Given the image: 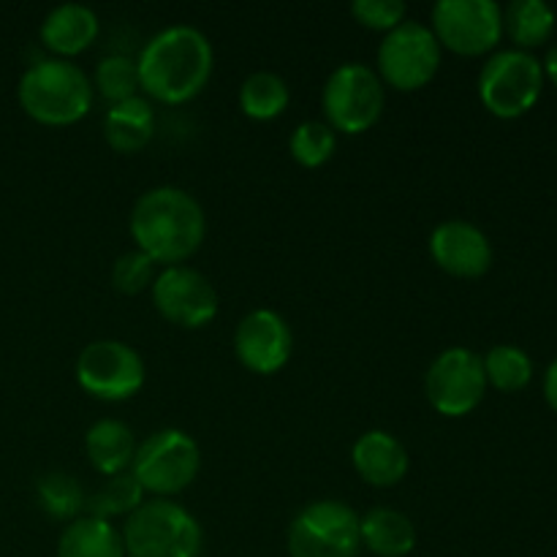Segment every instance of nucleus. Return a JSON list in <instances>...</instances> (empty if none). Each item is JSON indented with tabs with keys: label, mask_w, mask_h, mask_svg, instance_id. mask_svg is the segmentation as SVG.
<instances>
[{
	"label": "nucleus",
	"mask_w": 557,
	"mask_h": 557,
	"mask_svg": "<svg viewBox=\"0 0 557 557\" xmlns=\"http://www.w3.org/2000/svg\"><path fill=\"white\" fill-rule=\"evenodd\" d=\"M212 65L210 38L194 25L163 27L136 58L139 87L161 103H185L199 96L210 82Z\"/></svg>",
	"instance_id": "f257e3e1"
},
{
	"label": "nucleus",
	"mask_w": 557,
	"mask_h": 557,
	"mask_svg": "<svg viewBox=\"0 0 557 557\" xmlns=\"http://www.w3.org/2000/svg\"><path fill=\"white\" fill-rule=\"evenodd\" d=\"M128 226L136 250L150 256L156 264L174 267L201 248L207 218L188 190L158 185L136 199Z\"/></svg>",
	"instance_id": "f03ea898"
},
{
	"label": "nucleus",
	"mask_w": 557,
	"mask_h": 557,
	"mask_svg": "<svg viewBox=\"0 0 557 557\" xmlns=\"http://www.w3.org/2000/svg\"><path fill=\"white\" fill-rule=\"evenodd\" d=\"M22 109L44 125H71L92 107V82L74 60H38L16 87Z\"/></svg>",
	"instance_id": "7ed1b4c3"
},
{
	"label": "nucleus",
	"mask_w": 557,
	"mask_h": 557,
	"mask_svg": "<svg viewBox=\"0 0 557 557\" xmlns=\"http://www.w3.org/2000/svg\"><path fill=\"white\" fill-rule=\"evenodd\" d=\"M205 533L185 506L145 500L123 528L125 557H199Z\"/></svg>",
	"instance_id": "20e7f679"
},
{
	"label": "nucleus",
	"mask_w": 557,
	"mask_h": 557,
	"mask_svg": "<svg viewBox=\"0 0 557 557\" xmlns=\"http://www.w3.org/2000/svg\"><path fill=\"white\" fill-rule=\"evenodd\" d=\"M201 468V451L188 433L163 428L136 446L131 473L145 493L169 498L196 482Z\"/></svg>",
	"instance_id": "39448f33"
},
{
	"label": "nucleus",
	"mask_w": 557,
	"mask_h": 557,
	"mask_svg": "<svg viewBox=\"0 0 557 557\" xmlns=\"http://www.w3.org/2000/svg\"><path fill=\"white\" fill-rule=\"evenodd\" d=\"M544 87L542 60L522 49H500L479 74V98L500 120L522 117L536 107Z\"/></svg>",
	"instance_id": "423d86ee"
},
{
	"label": "nucleus",
	"mask_w": 557,
	"mask_h": 557,
	"mask_svg": "<svg viewBox=\"0 0 557 557\" xmlns=\"http://www.w3.org/2000/svg\"><path fill=\"white\" fill-rule=\"evenodd\" d=\"M384 82L370 65L343 63L326 76L321 90L326 125L348 136L364 134L379 123L384 112Z\"/></svg>",
	"instance_id": "0eeeda50"
},
{
	"label": "nucleus",
	"mask_w": 557,
	"mask_h": 557,
	"mask_svg": "<svg viewBox=\"0 0 557 557\" xmlns=\"http://www.w3.org/2000/svg\"><path fill=\"white\" fill-rule=\"evenodd\" d=\"M381 82L403 92L428 85L441 69V44L430 25L417 20H403L395 30L384 33L379 54Z\"/></svg>",
	"instance_id": "6e6552de"
},
{
	"label": "nucleus",
	"mask_w": 557,
	"mask_h": 557,
	"mask_svg": "<svg viewBox=\"0 0 557 557\" xmlns=\"http://www.w3.org/2000/svg\"><path fill=\"white\" fill-rule=\"evenodd\" d=\"M359 547V515L343 500L308 504L288 528L292 557H357Z\"/></svg>",
	"instance_id": "1a4fd4ad"
},
{
	"label": "nucleus",
	"mask_w": 557,
	"mask_h": 557,
	"mask_svg": "<svg viewBox=\"0 0 557 557\" xmlns=\"http://www.w3.org/2000/svg\"><path fill=\"white\" fill-rule=\"evenodd\" d=\"M145 379V359L123 341H92L76 359V384L96 400H131L141 392Z\"/></svg>",
	"instance_id": "9d476101"
},
{
	"label": "nucleus",
	"mask_w": 557,
	"mask_h": 557,
	"mask_svg": "<svg viewBox=\"0 0 557 557\" xmlns=\"http://www.w3.org/2000/svg\"><path fill=\"white\" fill-rule=\"evenodd\" d=\"M430 20L441 47L466 58L493 52L504 36V9L495 0H438Z\"/></svg>",
	"instance_id": "9b49d317"
},
{
	"label": "nucleus",
	"mask_w": 557,
	"mask_h": 557,
	"mask_svg": "<svg viewBox=\"0 0 557 557\" xmlns=\"http://www.w3.org/2000/svg\"><path fill=\"white\" fill-rule=\"evenodd\" d=\"M484 392H487L484 362L471 348H446L433 359L424 375V395L441 417H468L484 400Z\"/></svg>",
	"instance_id": "f8f14e48"
},
{
	"label": "nucleus",
	"mask_w": 557,
	"mask_h": 557,
	"mask_svg": "<svg viewBox=\"0 0 557 557\" xmlns=\"http://www.w3.org/2000/svg\"><path fill=\"white\" fill-rule=\"evenodd\" d=\"M152 305L172 324L201 330L218 315V292L199 270L174 264L152 281Z\"/></svg>",
	"instance_id": "ddd939ff"
},
{
	"label": "nucleus",
	"mask_w": 557,
	"mask_h": 557,
	"mask_svg": "<svg viewBox=\"0 0 557 557\" xmlns=\"http://www.w3.org/2000/svg\"><path fill=\"white\" fill-rule=\"evenodd\" d=\"M294 351L292 326L275 310H250L234 332V354L256 375H272L286 368Z\"/></svg>",
	"instance_id": "4468645a"
},
{
	"label": "nucleus",
	"mask_w": 557,
	"mask_h": 557,
	"mask_svg": "<svg viewBox=\"0 0 557 557\" xmlns=\"http://www.w3.org/2000/svg\"><path fill=\"white\" fill-rule=\"evenodd\" d=\"M430 256L444 272L455 277H482L493 267V245L473 223L451 218L430 234Z\"/></svg>",
	"instance_id": "2eb2a0df"
},
{
	"label": "nucleus",
	"mask_w": 557,
	"mask_h": 557,
	"mask_svg": "<svg viewBox=\"0 0 557 557\" xmlns=\"http://www.w3.org/2000/svg\"><path fill=\"white\" fill-rule=\"evenodd\" d=\"M351 462L362 482L373 487H395L406 479L411 466L406 446L386 430H368L359 435L351 449Z\"/></svg>",
	"instance_id": "dca6fc26"
},
{
	"label": "nucleus",
	"mask_w": 557,
	"mask_h": 557,
	"mask_svg": "<svg viewBox=\"0 0 557 557\" xmlns=\"http://www.w3.org/2000/svg\"><path fill=\"white\" fill-rule=\"evenodd\" d=\"M98 14L90 5L82 3H60L44 16L41 41L49 52L69 60L71 54H79L90 47L98 36Z\"/></svg>",
	"instance_id": "f3484780"
},
{
	"label": "nucleus",
	"mask_w": 557,
	"mask_h": 557,
	"mask_svg": "<svg viewBox=\"0 0 557 557\" xmlns=\"http://www.w3.org/2000/svg\"><path fill=\"white\" fill-rule=\"evenodd\" d=\"M152 134H156V112H152V103L141 96L112 103L103 117V139L114 152H123V156L145 150Z\"/></svg>",
	"instance_id": "a211bd4d"
},
{
	"label": "nucleus",
	"mask_w": 557,
	"mask_h": 557,
	"mask_svg": "<svg viewBox=\"0 0 557 557\" xmlns=\"http://www.w3.org/2000/svg\"><path fill=\"white\" fill-rule=\"evenodd\" d=\"M85 451L90 466L101 476H117L131 471V462L136 455L134 433L120 419H98L85 435Z\"/></svg>",
	"instance_id": "6ab92c4d"
},
{
	"label": "nucleus",
	"mask_w": 557,
	"mask_h": 557,
	"mask_svg": "<svg viewBox=\"0 0 557 557\" xmlns=\"http://www.w3.org/2000/svg\"><path fill=\"white\" fill-rule=\"evenodd\" d=\"M359 539L364 549L379 557H406L417 547V528L403 511L379 506L359 517Z\"/></svg>",
	"instance_id": "aec40b11"
},
{
	"label": "nucleus",
	"mask_w": 557,
	"mask_h": 557,
	"mask_svg": "<svg viewBox=\"0 0 557 557\" xmlns=\"http://www.w3.org/2000/svg\"><path fill=\"white\" fill-rule=\"evenodd\" d=\"M58 557H125L123 533L101 517H76L60 536Z\"/></svg>",
	"instance_id": "412c9836"
},
{
	"label": "nucleus",
	"mask_w": 557,
	"mask_h": 557,
	"mask_svg": "<svg viewBox=\"0 0 557 557\" xmlns=\"http://www.w3.org/2000/svg\"><path fill=\"white\" fill-rule=\"evenodd\" d=\"M504 30L522 52L536 49L553 36L555 11L544 0H515L504 11Z\"/></svg>",
	"instance_id": "4be33fe9"
},
{
	"label": "nucleus",
	"mask_w": 557,
	"mask_h": 557,
	"mask_svg": "<svg viewBox=\"0 0 557 557\" xmlns=\"http://www.w3.org/2000/svg\"><path fill=\"white\" fill-rule=\"evenodd\" d=\"M292 92L286 79L275 71H253L239 85V109L250 120H272L286 112Z\"/></svg>",
	"instance_id": "5701e85b"
},
{
	"label": "nucleus",
	"mask_w": 557,
	"mask_h": 557,
	"mask_svg": "<svg viewBox=\"0 0 557 557\" xmlns=\"http://www.w3.org/2000/svg\"><path fill=\"white\" fill-rule=\"evenodd\" d=\"M482 362L487 386H495L498 392H520L533 379V359L520 346H511V343L493 346L484 354Z\"/></svg>",
	"instance_id": "b1692460"
},
{
	"label": "nucleus",
	"mask_w": 557,
	"mask_h": 557,
	"mask_svg": "<svg viewBox=\"0 0 557 557\" xmlns=\"http://www.w3.org/2000/svg\"><path fill=\"white\" fill-rule=\"evenodd\" d=\"M36 498H38V506H41L52 520H71V522L79 517L82 506L87 504L82 484L76 482L71 473H63V471H52L47 473V476L38 479Z\"/></svg>",
	"instance_id": "393cba45"
},
{
	"label": "nucleus",
	"mask_w": 557,
	"mask_h": 557,
	"mask_svg": "<svg viewBox=\"0 0 557 557\" xmlns=\"http://www.w3.org/2000/svg\"><path fill=\"white\" fill-rule=\"evenodd\" d=\"M145 504V490L136 482L134 473L125 471L117 476H109L107 484L87 500V509L92 517H101V520H112V517L134 515L139 506Z\"/></svg>",
	"instance_id": "a878e982"
},
{
	"label": "nucleus",
	"mask_w": 557,
	"mask_h": 557,
	"mask_svg": "<svg viewBox=\"0 0 557 557\" xmlns=\"http://www.w3.org/2000/svg\"><path fill=\"white\" fill-rule=\"evenodd\" d=\"M337 150V134L321 120H305L292 131L288 152L299 166L315 169L330 161Z\"/></svg>",
	"instance_id": "bb28decb"
},
{
	"label": "nucleus",
	"mask_w": 557,
	"mask_h": 557,
	"mask_svg": "<svg viewBox=\"0 0 557 557\" xmlns=\"http://www.w3.org/2000/svg\"><path fill=\"white\" fill-rule=\"evenodd\" d=\"M92 90L101 92L109 103H120L134 98L136 92L141 90L136 60L125 58V54H107V58L96 65Z\"/></svg>",
	"instance_id": "cd10ccee"
},
{
	"label": "nucleus",
	"mask_w": 557,
	"mask_h": 557,
	"mask_svg": "<svg viewBox=\"0 0 557 557\" xmlns=\"http://www.w3.org/2000/svg\"><path fill=\"white\" fill-rule=\"evenodd\" d=\"M152 267L156 261L141 250H128L120 253L112 267V283L120 294H139L152 286Z\"/></svg>",
	"instance_id": "c85d7f7f"
},
{
	"label": "nucleus",
	"mask_w": 557,
	"mask_h": 557,
	"mask_svg": "<svg viewBox=\"0 0 557 557\" xmlns=\"http://www.w3.org/2000/svg\"><path fill=\"white\" fill-rule=\"evenodd\" d=\"M406 3L403 0H354L351 14L359 25L370 30H395L406 20Z\"/></svg>",
	"instance_id": "c756f323"
},
{
	"label": "nucleus",
	"mask_w": 557,
	"mask_h": 557,
	"mask_svg": "<svg viewBox=\"0 0 557 557\" xmlns=\"http://www.w3.org/2000/svg\"><path fill=\"white\" fill-rule=\"evenodd\" d=\"M544 400L549 403V408L557 413V359L544 373Z\"/></svg>",
	"instance_id": "7c9ffc66"
},
{
	"label": "nucleus",
	"mask_w": 557,
	"mask_h": 557,
	"mask_svg": "<svg viewBox=\"0 0 557 557\" xmlns=\"http://www.w3.org/2000/svg\"><path fill=\"white\" fill-rule=\"evenodd\" d=\"M542 69H544V76H549V79H553V85L557 87V47L549 49L547 58H544V63H542Z\"/></svg>",
	"instance_id": "2f4dec72"
}]
</instances>
